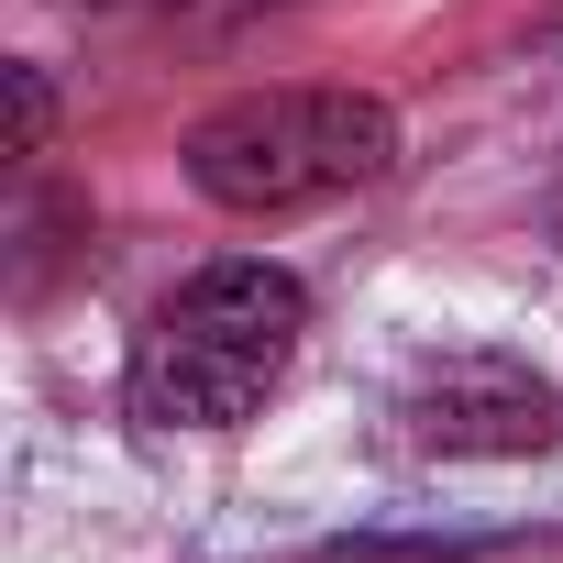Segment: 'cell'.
<instances>
[{"label": "cell", "instance_id": "cell-1", "mask_svg": "<svg viewBox=\"0 0 563 563\" xmlns=\"http://www.w3.org/2000/svg\"><path fill=\"white\" fill-rule=\"evenodd\" d=\"M299 332H310V288L288 265H254V254L210 265V276H188V288L144 321L122 398L155 431H232L243 409H265L276 376H288Z\"/></svg>", "mask_w": 563, "mask_h": 563}, {"label": "cell", "instance_id": "cell-2", "mask_svg": "<svg viewBox=\"0 0 563 563\" xmlns=\"http://www.w3.org/2000/svg\"><path fill=\"white\" fill-rule=\"evenodd\" d=\"M398 166V111L354 89H254L188 133V188L221 210H310Z\"/></svg>", "mask_w": 563, "mask_h": 563}, {"label": "cell", "instance_id": "cell-3", "mask_svg": "<svg viewBox=\"0 0 563 563\" xmlns=\"http://www.w3.org/2000/svg\"><path fill=\"white\" fill-rule=\"evenodd\" d=\"M409 431L431 453H552L563 442V398L530 365H508V354H453L409 398Z\"/></svg>", "mask_w": 563, "mask_h": 563}, {"label": "cell", "instance_id": "cell-4", "mask_svg": "<svg viewBox=\"0 0 563 563\" xmlns=\"http://www.w3.org/2000/svg\"><path fill=\"white\" fill-rule=\"evenodd\" d=\"M12 133H23V155L45 144V78L34 67H12Z\"/></svg>", "mask_w": 563, "mask_h": 563}]
</instances>
